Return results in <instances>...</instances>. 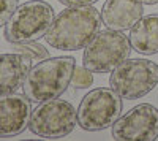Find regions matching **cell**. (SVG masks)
Returning <instances> with one entry per match:
<instances>
[{"label":"cell","instance_id":"14","mask_svg":"<svg viewBox=\"0 0 158 141\" xmlns=\"http://www.w3.org/2000/svg\"><path fill=\"white\" fill-rule=\"evenodd\" d=\"M94 84V71L89 70L87 67H76L71 76L70 86L74 89H89Z\"/></svg>","mask_w":158,"mask_h":141},{"label":"cell","instance_id":"13","mask_svg":"<svg viewBox=\"0 0 158 141\" xmlns=\"http://www.w3.org/2000/svg\"><path fill=\"white\" fill-rule=\"evenodd\" d=\"M13 53H19V54L27 56V57L32 60V63H38V62H41V60H44V59L49 57L48 49H46L43 45L36 43V41L16 43V45H13Z\"/></svg>","mask_w":158,"mask_h":141},{"label":"cell","instance_id":"6","mask_svg":"<svg viewBox=\"0 0 158 141\" xmlns=\"http://www.w3.org/2000/svg\"><path fill=\"white\" fill-rule=\"evenodd\" d=\"M158 84V65L149 59L128 57L111 71L109 86L125 100L142 98Z\"/></svg>","mask_w":158,"mask_h":141},{"label":"cell","instance_id":"3","mask_svg":"<svg viewBox=\"0 0 158 141\" xmlns=\"http://www.w3.org/2000/svg\"><path fill=\"white\" fill-rule=\"evenodd\" d=\"M54 18V8L44 0H30L18 5L5 24V40L16 45L44 38Z\"/></svg>","mask_w":158,"mask_h":141},{"label":"cell","instance_id":"4","mask_svg":"<svg viewBox=\"0 0 158 141\" xmlns=\"http://www.w3.org/2000/svg\"><path fill=\"white\" fill-rule=\"evenodd\" d=\"M131 51L130 38L122 30L106 27L84 48L82 65L94 73H111L130 57Z\"/></svg>","mask_w":158,"mask_h":141},{"label":"cell","instance_id":"10","mask_svg":"<svg viewBox=\"0 0 158 141\" xmlns=\"http://www.w3.org/2000/svg\"><path fill=\"white\" fill-rule=\"evenodd\" d=\"M144 16V6L139 0H106L101 8L104 27L114 30H130Z\"/></svg>","mask_w":158,"mask_h":141},{"label":"cell","instance_id":"17","mask_svg":"<svg viewBox=\"0 0 158 141\" xmlns=\"http://www.w3.org/2000/svg\"><path fill=\"white\" fill-rule=\"evenodd\" d=\"M139 2H142V5H156L158 0H139Z\"/></svg>","mask_w":158,"mask_h":141},{"label":"cell","instance_id":"5","mask_svg":"<svg viewBox=\"0 0 158 141\" xmlns=\"http://www.w3.org/2000/svg\"><path fill=\"white\" fill-rule=\"evenodd\" d=\"M123 101L112 87H97L81 100L77 108V124L85 132H100L122 116Z\"/></svg>","mask_w":158,"mask_h":141},{"label":"cell","instance_id":"16","mask_svg":"<svg viewBox=\"0 0 158 141\" xmlns=\"http://www.w3.org/2000/svg\"><path fill=\"white\" fill-rule=\"evenodd\" d=\"M65 6H84V5H94L98 0H59Z\"/></svg>","mask_w":158,"mask_h":141},{"label":"cell","instance_id":"2","mask_svg":"<svg viewBox=\"0 0 158 141\" xmlns=\"http://www.w3.org/2000/svg\"><path fill=\"white\" fill-rule=\"evenodd\" d=\"M76 59L71 56L48 57L35 63L24 81V95L33 103L60 97L71 83Z\"/></svg>","mask_w":158,"mask_h":141},{"label":"cell","instance_id":"15","mask_svg":"<svg viewBox=\"0 0 158 141\" xmlns=\"http://www.w3.org/2000/svg\"><path fill=\"white\" fill-rule=\"evenodd\" d=\"M18 8V0H0V27L8 22L11 15Z\"/></svg>","mask_w":158,"mask_h":141},{"label":"cell","instance_id":"8","mask_svg":"<svg viewBox=\"0 0 158 141\" xmlns=\"http://www.w3.org/2000/svg\"><path fill=\"white\" fill-rule=\"evenodd\" d=\"M117 141H153L158 138V109L150 103H139L120 116L112 125Z\"/></svg>","mask_w":158,"mask_h":141},{"label":"cell","instance_id":"9","mask_svg":"<svg viewBox=\"0 0 158 141\" xmlns=\"http://www.w3.org/2000/svg\"><path fill=\"white\" fill-rule=\"evenodd\" d=\"M32 101L24 94L0 95V138L21 135L29 129Z\"/></svg>","mask_w":158,"mask_h":141},{"label":"cell","instance_id":"7","mask_svg":"<svg viewBox=\"0 0 158 141\" xmlns=\"http://www.w3.org/2000/svg\"><path fill=\"white\" fill-rule=\"evenodd\" d=\"M77 124V111L68 100L52 98L41 101L30 116L29 130L41 138L57 139L73 132Z\"/></svg>","mask_w":158,"mask_h":141},{"label":"cell","instance_id":"1","mask_svg":"<svg viewBox=\"0 0 158 141\" xmlns=\"http://www.w3.org/2000/svg\"><path fill=\"white\" fill-rule=\"evenodd\" d=\"M101 25V13L94 5L67 6L54 18L44 40L59 51H79L94 40Z\"/></svg>","mask_w":158,"mask_h":141},{"label":"cell","instance_id":"11","mask_svg":"<svg viewBox=\"0 0 158 141\" xmlns=\"http://www.w3.org/2000/svg\"><path fill=\"white\" fill-rule=\"evenodd\" d=\"M32 60L19 53L0 54V95L18 92L32 68Z\"/></svg>","mask_w":158,"mask_h":141},{"label":"cell","instance_id":"12","mask_svg":"<svg viewBox=\"0 0 158 141\" xmlns=\"http://www.w3.org/2000/svg\"><path fill=\"white\" fill-rule=\"evenodd\" d=\"M130 43L141 56L158 54V15L142 16L130 29Z\"/></svg>","mask_w":158,"mask_h":141}]
</instances>
